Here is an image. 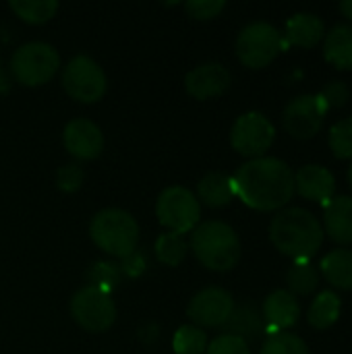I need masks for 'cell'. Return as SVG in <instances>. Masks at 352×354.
Returning <instances> with one entry per match:
<instances>
[{
    "mask_svg": "<svg viewBox=\"0 0 352 354\" xmlns=\"http://www.w3.org/2000/svg\"><path fill=\"white\" fill-rule=\"evenodd\" d=\"M276 129L272 120L261 112H245L241 114L230 131L232 147L249 158H261L274 143Z\"/></svg>",
    "mask_w": 352,
    "mask_h": 354,
    "instance_id": "10",
    "label": "cell"
},
{
    "mask_svg": "<svg viewBox=\"0 0 352 354\" xmlns=\"http://www.w3.org/2000/svg\"><path fill=\"white\" fill-rule=\"evenodd\" d=\"M66 151L77 160H93L104 149V133L89 118H73L62 133Z\"/></svg>",
    "mask_w": 352,
    "mask_h": 354,
    "instance_id": "13",
    "label": "cell"
},
{
    "mask_svg": "<svg viewBox=\"0 0 352 354\" xmlns=\"http://www.w3.org/2000/svg\"><path fill=\"white\" fill-rule=\"evenodd\" d=\"M143 270H145V259H143V255H141L139 251H135V253H131L129 257H124V259H122L120 272H122V274H127L129 278L139 276Z\"/></svg>",
    "mask_w": 352,
    "mask_h": 354,
    "instance_id": "35",
    "label": "cell"
},
{
    "mask_svg": "<svg viewBox=\"0 0 352 354\" xmlns=\"http://www.w3.org/2000/svg\"><path fill=\"white\" fill-rule=\"evenodd\" d=\"M328 141L336 158H352V116L338 120L330 129Z\"/></svg>",
    "mask_w": 352,
    "mask_h": 354,
    "instance_id": "30",
    "label": "cell"
},
{
    "mask_svg": "<svg viewBox=\"0 0 352 354\" xmlns=\"http://www.w3.org/2000/svg\"><path fill=\"white\" fill-rule=\"evenodd\" d=\"M261 354H309V348H307L305 340L299 338L297 334L278 332V334H272L263 342Z\"/></svg>",
    "mask_w": 352,
    "mask_h": 354,
    "instance_id": "29",
    "label": "cell"
},
{
    "mask_svg": "<svg viewBox=\"0 0 352 354\" xmlns=\"http://www.w3.org/2000/svg\"><path fill=\"white\" fill-rule=\"evenodd\" d=\"M83 178H85V174H83L81 166H77V164H66V166H62V168L58 170V174H56V185H58L60 191L73 193V191H77V189L83 185Z\"/></svg>",
    "mask_w": 352,
    "mask_h": 354,
    "instance_id": "33",
    "label": "cell"
},
{
    "mask_svg": "<svg viewBox=\"0 0 352 354\" xmlns=\"http://www.w3.org/2000/svg\"><path fill=\"white\" fill-rule=\"evenodd\" d=\"M270 239L280 253L297 261L309 259L324 243V226L309 209L288 207L272 218Z\"/></svg>",
    "mask_w": 352,
    "mask_h": 354,
    "instance_id": "2",
    "label": "cell"
},
{
    "mask_svg": "<svg viewBox=\"0 0 352 354\" xmlns=\"http://www.w3.org/2000/svg\"><path fill=\"white\" fill-rule=\"evenodd\" d=\"M326 232L342 245L352 243V197L351 195H338L330 199L324 216Z\"/></svg>",
    "mask_w": 352,
    "mask_h": 354,
    "instance_id": "17",
    "label": "cell"
},
{
    "mask_svg": "<svg viewBox=\"0 0 352 354\" xmlns=\"http://www.w3.org/2000/svg\"><path fill=\"white\" fill-rule=\"evenodd\" d=\"M106 73L93 58L85 54L71 58L68 64L62 68V87L77 102L93 104L102 100V95L106 93Z\"/></svg>",
    "mask_w": 352,
    "mask_h": 354,
    "instance_id": "8",
    "label": "cell"
},
{
    "mask_svg": "<svg viewBox=\"0 0 352 354\" xmlns=\"http://www.w3.org/2000/svg\"><path fill=\"white\" fill-rule=\"evenodd\" d=\"M349 183H351V187H352V164H351V168H349Z\"/></svg>",
    "mask_w": 352,
    "mask_h": 354,
    "instance_id": "38",
    "label": "cell"
},
{
    "mask_svg": "<svg viewBox=\"0 0 352 354\" xmlns=\"http://www.w3.org/2000/svg\"><path fill=\"white\" fill-rule=\"evenodd\" d=\"M324 56L336 68H352V25H334L324 41Z\"/></svg>",
    "mask_w": 352,
    "mask_h": 354,
    "instance_id": "19",
    "label": "cell"
},
{
    "mask_svg": "<svg viewBox=\"0 0 352 354\" xmlns=\"http://www.w3.org/2000/svg\"><path fill=\"white\" fill-rule=\"evenodd\" d=\"M8 89H10V79H8L6 71L0 66V93H6Z\"/></svg>",
    "mask_w": 352,
    "mask_h": 354,
    "instance_id": "36",
    "label": "cell"
},
{
    "mask_svg": "<svg viewBox=\"0 0 352 354\" xmlns=\"http://www.w3.org/2000/svg\"><path fill=\"white\" fill-rule=\"evenodd\" d=\"M234 195L245 205L272 212L284 207L295 193V174L290 166L272 156H261L245 162L232 176Z\"/></svg>",
    "mask_w": 352,
    "mask_h": 354,
    "instance_id": "1",
    "label": "cell"
},
{
    "mask_svg": "<svg viewBox=\"0 0 352 354\" xmlns=\"http://www.w3.org/2000/svg\"><path fill=\"white\" fill-rule=\"evenodd\" d=\"M205 354H251V351L243 338L232 336V334H222L210 342V346L205 348Z\"/></svg>",
    "mask_w": 352,
    "mask_h": 354,
    "instance_id": "31",
    "label": "cell"
},
{
    "mask_svg": "<svg viewBox=\"0 0 352 354\" xmlns=\"http://www.w3.org/2000/svg\"><path fill=\"white\" fill-rule=\"evenodd\" d=\"M286 282L290 292L297 295H309L317 288L319 284V272L307 261V259H299L286 274Z\"/></svg>",
    "mask_w": 352,
    "mask_h": 354,
    "instance_id": "26",
    "label": "cell"
},
{
    "mask_svg": "<svg viewBox=\"0 0 352 354\" xmlns=\"http://www.w3.org/2000/svg\"><path fill=\"white\" fill-rule=\"evenodd\" d=\"M87 286L112 295L120 284V268L110 261H98L87 272Z\"/></svg>",
    "mask_w": 352,
    "mask_h": 354,
    "instance_id": "28",
    "label": "cell"
},
{
    "mask_svg": "<svg viewBox=\"0 0 352 354\" xmlns=\"http://www.w3.org/2000/svg\"><path fill=\"white\" fill-rule=\"evenodd\" d=\"M176 354H203L207 348V336L197 326H180L172 338Z\"/></svg>",
    "mask_w": 352,
    "mask_h": 354,
    "instance_id": "27",
    "label": "cell"
},
{
    "mask_svg": "<svg viewBox=\"0 0 352 354\" xmlns=\"http://www.w3.org/2000/svg\"><path fill=\"white\" fill-rule=\"evenodd\" d=\"M232 83L230 71L220 62H203L187 73L185 87L197 100H210L222 95Z\"/></svg>",
    "mask_w": 352,
    "mask_h": 354,
    "instance_id": "14",
    "label": "cell"
},
{
    "mask_svg": "<svg viewBox=\"0 0 352 354\" xmlns=\"http://www.w3.org/2000/svg\"><path fill=\"white\" fill-rule=\"evenodd\" d=\"M326 280L342 290H352V249H334L322 259Z\"/></svg>",
    "mask_w": 352,
    "mask_h": 354,
    "instance_id": "21",
    "label": "cell"
},
{
    "mask_svg": "<svg viewBox=\"0 0 352 354\" xmlns=\"http://www.w3.org/2000/svg\"><path fill=\"white\" fill-rule=\"evenodd\" d=\"M187 251H189V245H187V241H185L183 234L164 232L156 241V257L164 266H170V268L180 266V261L187 257Z\"/></svg>",
    "mask_w": 352,
    "mask_h": 354,
    "instance_id": "25",
    "label": "cell"
},
{
    "mask_svg": "<svg viewBox=\"0 0 352 354\" xmlns=\"http://www.w3.org/2000/svg\"><path fill=\"white\" fill-rule=\"evenodd\" d=\"M319 95L324 97L328 108H342L351 97V89L344 81H330Z\"/></svg>",
    "mask_w": 352,
    "mask_h": 354,
    "instance_id": "34",
    "label": "cell"
},
{
    "mask_svg": "<svg viewBox=\"0 0 352 354\" xmlns=\"http://www.w3.org/2000/svg\"><path fill=\"white\" fill-rule=\"evenodd\" d=\"M156 216L164 228L185 236V232H193L199 226L201 203L189 189L174 185L160 193L156 201Z\"/></svg>",
    "mask_w": 352,
    "mask_h": 354,
    "instance_id": "6",
    "label": "cell"
},
{
    "mask_svg": "<svg viewBox=\"0 0 352 354\" xmlns=\"http://www.w3.org/2000/svg\"><path fill=\"white\" fill-rule=\"evenodd\" d=\"M60 66V56L54 46L46 41H27L19 46L10 58L12 77L27 85H44L48 83Z\"/></svg>",
    "mask_w": 352,
    "mask_h": 354,
    "instance_id": "5",
    "label": "cell"
},
{
    "mask_svg": "<svg viewBox=\"0 0 352 354\" xmlns=\"http://www.w3.org/2000/svg\"><path fill=\"white\" fill-rule=\"evenodd\" d=\"M301 305L290 290H274L263 303V317L276 330L293 328L299 322Z\"/></svg>",
    "mask_w": 352,
    "mask_h": 354,
    "instance_id": "16",
    "label": "cell"
},
{
    "mask_svg": "<svg viewBox=\"0 0 352 354\" xmlns=\"http://www.w3.org/2000/svg\"><path fill=\"white\" fill-rule=\"evenodd\" d=\"M340 10H342L349 19H352V0H344V2H340Z\"/></svg>",
    "mask_w": 352,
    "mask_h": 354,
    "instance_id": "37",
    "label": "cell"
},
{
    "mask_svg": "<svg viewBox=\"0 0 352 354\" xmlns=\"http://www.w3.org/2000/svg\"><path fill=\"white\" fill-rule=\"evenodd\" d=\"M8 6L19 19H23L25 23H31V25L50 21L58 10L56 0H10Z\"/></svg>",
    "mask_w": 352,
    "mask_h": 354,
    "instance_id": "23",
    "label": "cell"
},
{
    "mask_svg": "<svg viewBox=\"0 0 352 354\" xmlns=\"http://www.w3.org/2000/svg\"><path fill=\"white\" fill-rule=\"evenodd\" d=\"M226 2L224 0H189L185 2V10L193 19H214L224 10Z\"/></svg>",
    "mask_w": 352,
    "mask_h": 354,
    "instance_id": "32",
    "label": "cell"
},
{
    "mask_svg": "<svg viewBox=\"0 0 352 354\" xmlns=\"http://www.w3.org/2000/svg\"><path fill=\"white\" fill-rule=\"evenodd\" d=\"M340 309H342L340 297L334 290H324L317 295V299H313L309 313H307V319L315 330H326V328L336 324Z\"/></svg>",
    "mask_w": 352,
    "mask_h": 354,
    "instance_id": "22",
    "label": "cell"
},
{
    "mask_svg": "<svg viewBox=\"0 0 352 354\" xmlns=\"http://www.w3.org/2000/svg\"><path fill=\"white\" fill-rule=\"evenodd\" d=\"M232 311H234L232 295L224 288H218V286L203 288L201 292H197L191 299V303L187 307V315L197 328L226 326Z\"/></svg>",
    "mask_w": 352,
    "mask_h": 354,
    "instance_id": "12",
    "label": "cell"
},
{
    "mask_svg": "<svg viewBox=\"0 0 352 354\" xmlns=\"http://www.w3.org/2000/svg\"><path fill=\"white\" fill-rule=\"evenodd\" d=\"M328 106L322 95L303 93L290 100L284 108L282 122L284 129L297 139H311L319 133Z\"/></svg>",
    "mask_w": 352,
    "mask_h": 354,
    "instance_id": "11",
    "label": "cell"
},
{
    "mask_svg": "<svg viewBox=\"0 0 352 354\" xmlns=\"http://www.w3.org/2000/svg\"><path fill=\"white\" fill-rule=\"evenodd\" d=\"M191 249L195 257L212 272H228L239 263L241 241L226 222H203L191 234Z\"/></svg>",
    "mask_w": 352,
    "mask_h": 354,
    "instance_id": "3",
    "label": "cell"
},
{
    "mask_svg": "<svg viewBox=\"0 0 352 354\" xmlns=\"http://www.w3.org/2000/svg\"><path fill=\"white\" fill-rule=\"evenodd\" d=\"M197 193H199L197 199H201V203L210 207H224L234 199V185L228 174L210 172L199 180Z\"/></svg>",
    "mask_w": 352,
    "mask_h": 354,
    "instance_id": "20",
    "label": "cell"
},
{
    "mask_svg": "<svg viewBox=\"0 0 352 354\" xmlns=\"http://www.w3.org/2000/svg\"><path fill=\"white\" fill-rule=\"evenodd\" d=\"M226 328H228V334L239 336L247 342V338H255L261 332V317L249 305L239 307V309L234 307L230 319L226 322Z\"/></svg>",
    "mask_w": 352,
    "mask_h": 354,
    "instance_id": "24",
    "label": "cell"
},
{
    "mask_svg": "<svg viewBox=\"0 0 352 354\" xmlns=\"http://www.w3.org/2000/svg\"><path fill=\"white\" fill-rule=\"evenodd\" d=\"M295 189L311 201H330L336 191V178L334 174L319 166V164H307L297 170L295 174Z\"/></svg>",
    "mask_w": 352,
    "mask_h": 354,
    "instance_id": "15",
    "label": "cell"
},
{
    "mask_svg": "<svg viewBox=\"0 0 352 354\" xmlns=\"http://www.w3.org/2000/svg\"><path fill=\"white\" fill-rule=\"evenodd\" d=\"M326 35L324 21L313 12H297L286 23V37L290 44L301 48L315 46Z\"/></svg>",
    "mask_w": 352,
    "mask_h": 354,
    "instance_id": "18",
    "label": "cell"
},
{
    "mask_svg": "<svg viewBox=\"0 0 352 354\" xmlns=\"http://www.w3.org/2000/svg\"><path fill=\"white\" fill-rule=\"evenodd\" d=\"M89 236L104 253L124 259L137 251L139 226L135 218L124 209H102L91 218Z\"/></svg>",
    "mask_w": 352,
    "mask_h": 354,
    "instance_id": "4",
    "label": "cell"
},
{
    "mask_svg": "<svg viewBox=\"0 0 352 354\" xmlns=\"http://www.w3.org/2000/svg\"><path fill=\"white\" fill-rule=\"evenodd\" d=\"M280 50L282 35L268 21H253L245 25L237 37V56L249 68L268 66Z\"/></svg>",
    "mask_w": 352,
    "mask_h": 354,
    "instance_id": "7",
    "label": "cell"
},
{
    "mask_svg": "<svg viewBox=\"0 0 352 354\" xmlns=\"http://www.w3.org/2000/svg\"><path fill=\"white\" fill-rule=\"evenodd\" d=\"M71 315L73 319L87 332L100 334L112 328L116 319V305L112 295L102 292L91 286H83L71 299Z\"/></svg>",
    "mask_w": 352,
    "mask_h": 354,
    "instance_id": "9",
    "label": "cell"
}]
</instances>
